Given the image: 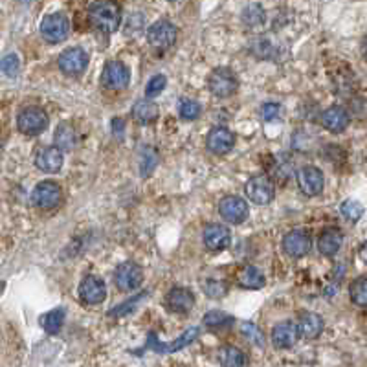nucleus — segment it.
<instances>
[{"label":"nucleus","instance_id":"1","mask_svg":"<svg viewBox=\"0 0 367 367\" xmlns=\"http://www.w3.org/2000/svg\"><path fill=\"white\" fill-rule=\"evenodd\" d=\"M88 19L91 24L101 33H114L120 28L121 11L120 6L114 2H94L88 8Z\"/></svg>","mask_w":367,"mask_h":367},{"label":"nucleus","instance_id":"2","mask_svg":"<svg viewBox=\"0 0 367 367\" xmlns=\"http://www.w3.org/2000/svg\"><path fill=\"white\" fill-rule=\"evenodd\" d=\"M244 193H247L248 201L257 206H267L276 196V187L267 175H256L247 182Z\"/></svg>","mask_w":367,"mask_h":367},{"label":"nucleus","instance_id":"3","mask_svg":"<svg viewBox=\"0 0 367 367\" xmlns=\"http://www.w3.org/2000/svg\"><path fill=\"white\" fill-rule=\"evenodd\" d=\"M17 127L22 134L28 136H37L40 132L46 131L48 127V116L46 112L39 107H28V109H22L17 116Z\"/></svg>","mask_w":367,"mask_h":367},{"label":"nucleus","instance_id":"4","mask_svg":"<svg viewBox=\"0 0 367 367\" xmlns=\"http://www.w3.org/2000/svg\"><path fill=\"white\" fill-rule=\"evenodd\" d=\"M70 33V20L63 13H50L40 20V36L48 42H61Z\"/></svg>","mask_w":367,"mask_h":367},{"label":"nucleus","instance_id":"5","mask_svg":"<svg viewBox=\"0 0 367 367\" xmlns=\"http://www.w3.org/2000/svg\"><path fill=\"white\" fill-rule=\"evenodd\" d=\"M198 327H192L187 329V331H184L180 334V336L176 338V340H173V342H160L158 338H156L155 332H149V338H147V343L146 348L147 349H153L155 352H160V354H171V352H176V351H182L184 348H187L189 343L195 342V338L198 336Z\"/></svg>","mask_w":367,"mask_h":367},{"label":"nucleus","instance_id":"6","mask_svg":"<svg viewBox=\"0 0 367 367\" xmlns=\"http://www.w3.org/2000/svg\"><path fill=\"white\" fill-rule=\"evenodd\" d=\"M237 86L239 81L230 68H215L208 77V88L215 97H230Z\"/></svg>","mask_w":367,"mask_h":367},{"label":"nucleus","instance_id":"7","mask_svg":"<svg viewBox=\"0 0 367 367\" xmlns=\"http://www.w3.org/2000/svg\"><path fill=\"white\" fill-rule=\"evenodd\" d=\"M131 83V70L121 61H109L101 72V85L109 91H123Z\"/></svg>","mask_w":367,"mask_h":367},{"label":"nucleus","instance_id":"8","mask_svg":"<svg viewBox=\"0 0 367 367\" xmlns=\"http://www.w3.org/2000/svg\"><path fill=\"white\" fill-rule=\"evenodd\" d=\"M59 68L66 76H81L88 66V54L79 46L66 48L59 56Z\"/></svg>","mask_w":367,"mask_h":367},{"label":"nucleus","instance_id":"9","mask_svg":"<svg viewBox=\"0 0 367 367\" xmlns=\"http://www.w3.org/2000/svg\"><path fill=\"white\" fill-rule=\"evenodd\" d=\"M176 40V28L169 20H158L147 30V42L155 50H167L175 45Z\"/></svg>","mask_w":367,"mask_h":367},{"label":"nucleus","instance_id":"10","mask_svg":"<svg viewBox=\"0 0 367 367\" xmlns=\"http://www.w3.org/2000/svg\"><path fill=\"white\" fill-rule=\"evenodd\" d=\"M114 283L123 292L136 290L143 283V270L132 261L120 263L114 272Z\"/></svg>","mask_w":367,"mask_h":367},{"label":"nucleus","instance_id":"11","mask_svg":"<svg viewBox=\"0 0 367 367\" xmlns=\"http://www.w3.org/2000/svg\"><path fill=\"white\" fill-rule=\"evenodd\" d=\"M219 213L224 221L232 222V224H241L248 219L250 210H248V202L237 195H228L219 202Z\"/></svg>","mask_w":367,"mask_h":367},{"label":"nucleus","instance_id":"12","mask_svg":"<svg viewBox=\"0 0 367 367\" xmlns=\"http://www.w3.org/2000/svg\"><path fill=\"white\" fill-rule=\"evenodd\" d=\"M61 201V187L57 182L54 180H42L39 182L31 193V202L36 204L37 208H42V210H52L56 208Z\"/></svg>","mask_w":367,"mask_h":367},{"label":"nucleus","instance_id":"13","mask_svg":"<svg viewBox=\"0 0 367 367\" xmlns=\"http://www.w3.org/2000/svg\"><path fill=\"white\" fill-rule=\"evenodd\" d=\"M323 173L314 166H303L297 171V186L303 195L316 196L323 192Z\"/></svg>","mask_w":367,"mask_h":367},{"label":"nucleus","instance_id":"14","mask_svg":"<svg viewBox=\"0 0 367 367\" xmlns=\"http://www.w3.org/2000/svg\"><path fill=\"white\" fill-rule=\"evenodd\" d=\"M79 297L86 305H100L107 299V285L96 276H86L79 283Z\"/></svg>","mask_w":367,"mask_h":367},{"label":"nucleus","instance_id":"15","mask_svg":"<svg viewBox=\"0 0 367 367\" xmlns=\"http://www.w3.org/2000/svg\"><path fill=\"white\" fill-rule=\"evenodd\" d=\"M311 235L307 232H303V230H292V232H288L287 235L283 237V250L287 251V256L296 257V259L307 256L311 251Z\"/></svg>","mask_w":367,"mask_h":367},{"label":"nucleus","instance_id":"16","mask_svg":"<svg viewBox=\"0 0 367 367\" xmlns=\"http://www.w3.org/2000/svg\"><path fill=\"white\" fill-rule=\"evenodd\" d=\"M206 146L213 155H228L235 146V136L226 127H215L208 134Z\"/></svg>","mask_w":367,"mask_h":367},{"label":"nucleus","instance_id":"17","mask_svg":"<svg viewBox=\"0 0 367 367\" xmlns=\"http://www.w3.org/2000/svg\"><path fill=\"white\" fill-rule=\"evenodd\" d=\"M166 305L169 311L176 312V314H187L195 307V296L189 288L173 287L171 290L167 292Z\"/></svg>","mask_w":367,"mask_h":367},{"label":"nucleus","instance_id":"18","mask_svg":"<svg viewBox=\"0 0 367 367\" xmlns=\"http://www.w3.org/2000/svg\"><path fill=\"white\" fill-rule=\"evenodd\" d=\"M299 327L292 322H281L277 323L276 327L272 329V343L277 349H290L294 348L299 340Z\"/></svg>","mask_w":367,"mask_h":367},{"label":"nucleus","instance_id":"19","mask_svg":"<svg viewBox=\"0 0 367 367\" xmlns=\"http://www.w3.org/2000/svg\"><path fill=\"white\" fill-rule=\"evenodd\" d=\"M320 121H322V125L325 127L329 132L338 134V132H343L345 129H348L349 121H351V116H349V112L345 111L343 107L332 105L322 112Z\"/></svg>","mask_w":367,"mask_h":367},{"label":"nucleus","instance_id":"20","mask_svg":"<svg viewBox=\"0 0 367 367\" xmlns=\"http://www.w3.org/2000/svg\"><path fill=\"white\" fill-rule=\"evenodd\" d=\"M202 239H204V244H206L208 250L212 251L224 250V248L230 247V241H232L230 230L224 224H208L204 228Z\"/></svg>","mask_w":367,"mask_h":367},{"label":"nucleus","instance_id":"21","mask_svg":"<svg viewBox=\"0 0 367 367\" xmlns=\"http://www.w3.org/2000/svg\"><path fill=\"white\" fill-rule=\"evenodd\" d=\"M63 151L57 147H42L36 155V166L45 173H57L63 167Z\"/></svg>","mask_w":367,"mask_h":367},{"label":"nucleus","instance_id":"22","mask_svg":"<svg viewBox=\"0 0 367 367\" xmlns=\"http://www.w3.org/2000/svg\"><path fill=\"white\" fill-rule=\"evenodd\" d=\"M342 244L343 235L336 228H329V230H325V232L320 235V239H318V250L325 257L336 256L338 251H340V248H342Z\"/></svg>","mask_w":367,"mask_h":367},{"label":"nucleus","instance_id":"23","mask_svg":"<svg viewBox=\"0 0 367 367\" xmlns=\"http://www.w3.org/2000/svg\"><path fill=\"white\" fill-rule=\"evenodd\" d=\"M158 116H160V109L151 100L136 101L134 107H132V118L140 125H149V123L158 120Z\"/></svg>","mask_w":367,"mask_h":367},{"label":"nucleus","instance_id":"24","mask_svg":"<svg viewBox=\"0 0 367 367\" xmlns=\"http://www.w3.org/2000/svg\"><path fill=\"white\" fill-rule=\"evenodd\" d=\"M299 334L307 340H314L323 332V320L322 316H318L314 312H303L299 314Z\"/></svg>","mask_w":367,"mask_h":367},{"label":"nucleus","instance_id":"25","mask_svg":"<svg viewBox=\"0 0 367 367\" xmlns=\"http://www.w3.org/2000/svg\"><path fill=\"white\" fill-rule=\"evenodd\" d=\"M237 281L241 285L242 288H250V290H259V288L265 287V274L257 267H251V265H247L242 267L241 272L237 274Z\"/></svg>","mask_w":367,"mask_h":367},{"label":"nucleus","instance_id":"26","mask_svg":"<svg viewBox=\"0 0 367 367\" xmlns=\"http://www.w3.org/2000/svg\"><path fill=\"white\" fill-rule=\"evenodd\" d=\"M54 141H56V147L61 149V151H72L77 143L76 129H74L70 123H61L56 129Z\"/></svg>","mask_w":367,"mask_h":367},{"label":"nucleus","instance_id":"27","mask_svg":"<svg viewBox=\"0 0 367 367\" xmlns=\"http://www.w3.org/2000/svg\"><path fill=\"white\" fill-rule=\"evenodd\" d=\"M217 357H219L221 367H244V364H247L244 352H242L241 349L233 348V345H224V348H221Z\"/></svg>","mask_w":367,"mask_h":367},{"label":"nucleus","instance_id":"28","mask_svg":"<svg viewBox=\"0 0 367 367\" xmlns=\"http://www.w3.org/2000/svg\"><path fill=\"white\" fill-rule=\"evenodd\" d=\"M65 316H66L65 309L61 307L46 312V314H42L39 320L40 327L45 329L48 334H57V332L61 331V327H63V323H65Z\"/></svg>","mask_w":367,"mask_h":367},{"label":"nucleus","instance_id":"29","mask_svg":"<svg viewBox=\"0 0 367 367\" xmlns=\"http://www.w3.org/2000/svg\"><path fill=\"white\" fill-rule=\"evenodd\" d=\"M349 297L357 307H367V276L357 277L349 287Z\"/></svg>","mask_w":367,"mask_h":367},{"label":"nucleus","instance_id":"30","mask_svg":"<svg viewBox=\"0 0 367 367\" xmlns=\"http://www.w3.org/2000/svg\"><path fill=\"white\" fill-rule=\"evenodd\" d=\"M202 322H204L206 327L222 329V327H228V325L233 322V318L222 311H212V312H208L206 316L202 318Z\"/></svg>","mask_w":367,"mask_h":367},{"label":"nucleus","instance_id":"31","mask_svg":"<svg viewBox=\"0 0 367 367\" xmlns=\"http://www.w3.org/2000/svg\"><path fill=\"white\" fill-rule=\"evenodd\" d=\"M241 334L247 338L248 342H251L256 348H265V334L256 323L251 322H244L241 325Z\"/></svg>","mask_w":367,"mask_h":367},{"label":"nucleus","instance_id":"32","mask_svg":"<svg viewBox=\"0 0 367 367\" xmlns=\"http://www.w3.org/2000/svg\"><path fill=\"white\" fill-rule=\"evenodd\" d=\"M242 20H244V24L251 26V28L261 26L265 22V10L259 4H250L242 11Z\"/></svg>","mask_w":367,"mask_h":367},{"label":"nucleus","instance_id":"33","mask_svg":"<svg viewBox=\"0 0 367 367\" xmlns=\"http://www.w3.org/2000/svg\"><path fill=\"white\" fill-rule=\"evenodd\" d=\"M201 103H196L195 100L184 97V100H180V103H178V114H180V118H184V120H196V118L201 116Z\"/></svg>","mask_w":367,"mask_h":367},{"label":"nucleus","instance_id":"34","mask_svg":"<svg viewBox=\"0 0 367 367\" xmlns=\"http://www.w3.org/2000/svg\"><path fill=\"white\" fill-rule=\"evenodd\" d=\"M342 215L351 222H358L364 215V206L358 201H345L340 208Z\"/></svg>","mask_w":367,"mask_h":367},{"label":"nucleus","instance_id":"35","mask_svg":"<svg viewBox=\"0 0 367 367\" xmlns=\"http://www.w3.org/2000/svg\"><path fill=\"white\" fill-rule=\"evenodd\" d=\"M204 292H206L208 297H212V299H219V297H224L228 294V285L224 281L210 279V281L204 283Z\"/></svg>","mask_w":367,"mask_h":367},{"label":"nucleus","instance_id":"36","mask_svg":"<svg viewBox=\"0 0 367 367\" xmlns=\"http://www.w3.org/2000/svg\"><path fill=\"white\" fill-rule=\"evenodd\" d=\"M166 85H167L166 76H162V74H158V76H153L146 86V96L147 97L160 96L162 91L166 88Z\"/></svg>","mask_w":367,"mask_h":367},{"label":"nucleus","instance_id":"37","mask_svg":"<svg viewBox=\"0 0 367 367\" xmlns=\"http://www.w3.org/2000/svg\"><path fill=\"white\" fill-rule=\"evenodd\" d=\"M146 296H147V292H141V294L134 296L132 299H129V302L121 303L120 307L109 311V316H123V314H127L129 311H132V309H134V305H138V303H140Z\"/></svg>","mask_w":367,"mask_h":367},{"label":"nucleus","instance_id":"38","mask_svg":"<svg viewBox=\"0 0 367 367\" xmlns=\"http://www.w3.org/2000/svg\"><path fill=\"white\" fill-rule=\"evenodd\" d=\"M19 70H20V63H19V57H17L15 54H10V56H6L4 59H2V72H4L6 76L15 77L17 74H19Z\"/></svg>","mask_w":367,"mask_h":367},{"label":"nucleus","instance_id":"39","mask_svg":"<svg viewBox=\"0 0 367 367\" xmlns=\"http://www.w3.org/2000/svg\"><path fill=\"white\" fill-rule=\"evenodd\" d=\"M143 26H146L143 15H141V13H134V15H131V19L127 20L125 33L127 36H138V33L143 30Z\"/></svg>","mask_w":367,"mask_h":367},{"label":"nucleus","instance_id":"40","mask_svg":"<svg viewBox=\"0 0 367 367\" xmlns=\"http://www.w3.org/2000/svg\"><path fill=\"white\" fill-rule=\"evenodd\" d=\"M158 164V156L155 155V151L147 149L146 156L141 158V176H149V173L153 171Z\"/></svg>","mask_w":367,"mask_h":367},{"label":"nucleus","instance_id":"41","mask_svg":"<svg viewBox=\"0 0 367 367\" xmlns=\"http://www.w3.org/2000/svg\"><path fill=\"white\" fill-rule=\"evenodd\" d=\"M279 112H281V107L277 105V103H265L261 107V118L265 121H272L276 120L279 116Z\"/></svg>","mask_w":367,"mask_h":367},{"label":"nucleus","instance_id":"42","mask_svg":"<svg viewBox=\"0 0 367 367\" xmlns=\"http://www.w3.org/2000/svg\"><path fill=\"white\" fill-rule=\"evenodd\" d=\"M358 253H360V259H362V261L367 265V241L362 242V247H360Z\"/></svg>","mask_w":367,"mask_h":367},{"label":"nucleus","instance_id":"43","mask_svg":"<svg viewBox=\"0 0 367 367\" xmlns=\"http://www.w3.org/2000/svg\"><path fill=\"white\" fill-rule=\"evenodd\" d=\"M362 56L367 59V36L364 37V40H362Z\"/></svg>","mask_w":367,"mask_h":367}]
</instances>
